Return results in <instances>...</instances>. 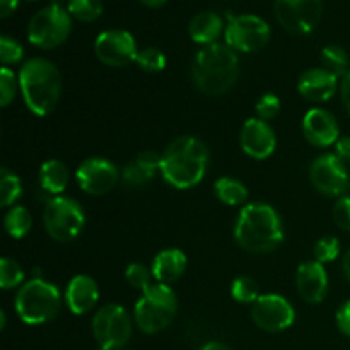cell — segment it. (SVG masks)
<instances>
[{
  "instance_id": "cell-1",
  "label": "cell",
  "mask_w": 350,
  "mask_h": 350,
  "mask_svg": "<svg viewBox=\"0 0 350 350\" xmlns=\"http://www.w3.org/2000/svg\"><path fill=\"white\" fill-rule=\"evenodd\" d=\"M208 166V150L197 137L185 135L173 140L164 150L161 161V176L178 190L195 187L205 176Z\"/></svg>"
},
{
  "instance_id": "cell-2",
  "label": "cell",
  "mask_w": 350,
  "mask_h": 350,
  "mask_svg": "<svg viewBox=\"0 0 350 350\" xmlns=\"http://www.w3.org/2000/svg\"><path fill=\"white\" fill-rule=\"evenodd\" d=\"M236 243L250 253H270L284 241L279 214L267 204H248L241 208L234 226Z\"/></svg>"
},
{
  "instance_id": "cell-3",
  "label": "cell",
  "mask_w": 350,
  "mask_h": 350,
  "mask_svg": "<svg viewBox=\"0 0 350 350\" xmlns=\"http://www.w3.org/2000/svg\"><path fill=\"white\" fill-rule=\"evenodd\" d=\"M239 75V60L231 46L212 43L202 48L193 60L191 77L207 96H222L231 91Z\"/></svg>"
},
{
  "instance_id": "cell-4",
  "label": "cell",
  "mask_w": 350,
  "mask_h": 350,
  "mask_svg": "<svg viewBox=\"0 0 350 350\" xmlns=\"http://www.w3.org/2000/svg\"><path fill=\"white\" fill-rule=\"evenodd\" d=\"M19 88L27 108L34 115L46 116L57 108L60 99V72L46 58H31L19 70Z\"/></svg>"
},
{
  "instance_id": "cell-5",
  "label": "cell",
  "mask_w": 350,
  "mask_h": 350,
  "mask_svg": "<svg viewBox=\"0 0 350 350\" xmlns=\"http://www.w3.org/2000/svg\"><path fill=\"white\" fill-rule=\"evenodd\" d=\"M178 311V299L167 284H152L133 308L135 323L144 334H159L171 325Z\"/></svg>"
},
{
  "instance_id": "cell-6",
  "label": "cell",
  "mask_w": 350,
  "mask_h": 350,
  "mask_svg": "<svg viewBox=\"0 0 350 350\" xmlns=\"http://www.w3.org/2000/svg\"><path fill=\"white\" fill-rule=\"evenodd\" d=\"M62 296L57 286L43 279H33L21 287L16 297L17 317L26 325H43L60 311Z\"/></svg>"
},
{
  "instance_id": "cell-7",
  "label": "cell",
  "mask_w": 350,
  "mask_h": 350,
  "mask_svg": "<svg viewBox=\"0 0 350 350\" xmlns=\"http://www.w3.org/2000/svg\"><path fill=\"white\" fill-rule=\"evenodd\" d=\"M70 12L60 5L51 3L38 10L27 26V38L31 44L41 50H51L64 43L72 29Z\"/></svg>"
},
{
  "instance_id": "cell-8",
  "label": "cell",
  "mask_w": 350,
  "mask_h": 350,
  "mask_svg": "<svg viewBox=\"0 0 350 350\" xmlns=\"http://www.w3.org/2000/svg\"><path fill=\"white\" fill-rule=\"evenodd\" d=\"M43 221L44 229L55 241L67 243L81 234L85 224V215L74 198L53 197L44 207Z\"/></svg>"
},
{
  "instance_id": "cell-9",
  "label": "cell",
  "mask_w": 350,
  "mask_h": 350,
  "mask_svg": "<svg viewBox=\"0 0 350 350\" xmlns=\"http://www.w3.org/2000/svg\"><path fill=\"white\" fill-rule=\"evenodd\" d=\"M92 335L99 347L120 350L132 337V320L120 304H106L92 318Z\"/></svg>"
},
{
  "instance_id": "cell-10",
  "label": "cell",
  "mask_w": 350,
  "mask_h": 350,
  "mask_svg": "<svg viewBox=\"0 0 350 350\" xmlns=\"http://www.w3.org/2000/svg\"><path fill=\"white\" fill-rule=\"evenodd\" d=\"M224 36L226 44L234 51L253 53L262 50L269 43L270 26L265 19L255 14L229 16Z\"/></svg>"
},
{
  "instance_id": "cell-11",
  "label": "cell",
  "mask_w": 350,
  "mask_h": 350,
  "mask_svg": "<svg viewBox=\"0 0 350 350\" xmlns=\"http://www.w3.org/2000/svg\"><path fill=\"white\" fill-rule=\"evenodd\" d=\"M310 178L314 188L327 197H345L350 191L349 167L335 154L317 157L310 167Z\"/></svg>"
},
{
  "instance_id": "cell-12",
  "label": "cell",
  "mask_w": 350,
  "mask_h": 350,
  "mask_svg": "<svg viewBox=\"0 0 350 350\" xmlns=\"http://www.w3.org/2000/svg\"><path fill=\"white\" fill-rule=\"evenodd\" d=\"M323 10L321 0H275L277 21L291 34L304 36L318 26Z\"/></svg>"
},
{
  "instance_id": "cell-13",
  "label": "cell",
  "mask_w": 350,
  "mask_h": 350,
  "mask_svg": "<svg viewBox=\"0 0 350 350\" xmlns=\"http://www.w3.org/2000/svg\"><path fill=\"white\" fill-rule=\"evenodd\" d=\"M252 318L260 330L279 334L293 327L296 311L286 297L279 294H263L253 303Z\"/></svg>"
},
{
  "instance_id": "cell-14",
  "label": "cell",
  "mask_w": 350,
  "mask_h": 350,
  "mask_svg": "<svg viewBox=\"0 0 350 350\" xmlns=\"http://www.w3.org/2000/svg\"><path fill=\"white\" fill-rule=\"evenodd\" d=\"M96 57L109 67H126L135 62L137 43L135 38L125 29L103 31L94 41Z\"/></svg>"
},
{
  "instance_id": "cell-15",
  "label": "cell",
  "mask_w": 350,
  "mask_h": 350,
  "mask_svg": "<svg viewBox=\"0 0 350 350\" xmlns=\"http://www.w3.org/2000/svg\"><path fill=\"white\" fill-rule=\"evenodd\" d=\"M75 178H77L79 187L85 193L105 195L118 183L120 173L111 161L103 159V157H91L77 167Z\"/></svg>"
},
{
  "instance_id": "cell-16",
  "label": "cell",
  "mask_w": 350,
  "mask_h": 350,
  "mask_svg": "<svg viewBox=\"0 0 350 350\" xmlns=\"http://www.w3.org/2000/svg\"><path fill=\"white\" fill-rule=\"evenodd\" d=\"M243 152L253 159H267L273 154L277 147V137L272 126L265 120L256 118L246 120L239 133Z\"/></svg>"
},
{
  "instance_id": "cell-17",
  "label": "cell",
  "mask_w": 350,
  "mask_h": 350,
  "mask_svg": "<svg viewBox=\"0 0 350 350\" xmlns=\"http://www.w3.org/2000/svg\"><path fill=\"white\" fill-rule=\"evenodd\" d=\"M303 133L308 142L314 147H328L337 144L340 139L337 118L321 108H313L304 115Z\"/></svg>"
},
{
  "instance_id": "cell-18",
  "label": "cell",
  "mask_w": 350,
  "mask_h": 350,
  "mask_svg": "<svg viewBox=\"0 0 350 350\" xmlns=\"http://www.w3.org/2000/svg\"><path fill=\"white\" fill-rule=\"evenodd\" d=\"M297 293L306 303L318 304L328 293V275L323 263L306 262L299 265L296 273Z\"/></svg>"
},
{
  "instance_id": "cell-19",
  "label": "cell",
  "mask_w": 350,
  "mask_h": 350,
  "mask_svg": "<svg viewBox=\"0 0 350 350\" xmlns=\"http://www.w3.org/2000/svg\"><path fill=\"white\" fill-rule=\"evenodd\" d=\"M338 89V77L321 68H310L297 82V91L304 99L313 103H325L334 98Z\"/></svg>"
},
{
  "instance_id": "cell-20",
  "label": "cell",
  "mask_w": 350,
  "mask_h": 350,
  "mask_svg": "<svg viewBox=\"0 0 350 350\" xmlns=\"http://www.w3.org/2000/svg\"><path fill=\"white\" fill-rule=\"evenodd\" d=\"M68 310L74 314H85L99 301V287L96 280L89 275H75L68 282L65 293Z\"/></svg>"
},
{
  "instance_id": "cell-21",
  "label": "cell",
  "mask_w": 350,
  "mask_h": 350,
  "mask_svg": "<svg viewBox=\"0 0 350 350\" xmlns=\"http://www.w3.org/2000/svg\"><path fill=\"white\" fill-rule=\"evenodd\" d=\"M187 256L181 250L170 248L157 253L152 262V275L159 284H173L187 270Z\"/></svg>"
},
{
  "instance_id": "cell-22",
  "label": "cell",
  "mask_w": 350,
  "mask_h": 350,
  "mask_svg": "<svg viewBox=\"0 0 350 350\" xmlns=\"http://www.w3.org/2000/svg\"><path fill=\"white\" fill-rule=\"evenodd\" d=\"M222 27H224L222 17L219 14L212 12V10H205V12L197 14L191 19L188 31H190V36L195 43L207 46V44L217 43L215 40L221 36Z\"/></svg>"
},
{
  "instance_id": "cell-23",
  "label": "cell",
  "mask_w": 350,
  "mask_h": 350,
  "mask_svg": "<svg viewBox=\"0 0 350 350\" xmlns=\"http://www.w3.org/2000/svg\"><path fill=\"white\" fill-rule=\"evenodd\" d=\"M40 183L44 191L58 197L68 185V167L58 159L46 161L40 167Z\"/></svg>"
},
{
  "instance_id": "cell-24",
  "label": "cell",
  "mask_w": 350,
  "mask_h": 350,
  "mask_svg": "<svg viewBox=\"0 0 350 350\" xmlns=\"http://www.w3.org/2000/svg\"><path fill=\"white\" fill-rule=\"evenodd\" d=\"M214 191L217 195L219 200L226 205H241L245 204L248 198V190L241 181L234 180V178H221L214 183Z\"/></svg>"
},
{
  "instance_id": "cell-25",
  "label": "cell",
  "mask_w": 350,
  "mask_h": 350,
  "mask_svg": "<svg viewBox=\"0 0 350 350\" xmlns=\"http://www.w3.org/2000/svg\"><path fill=\"white\" fill-rule=\"evenodd\" d=\"M5 231L10 238L21 239L31 231V224H33V219H31L29 211L23 205H16V207L10 208L5 215Z\"/></svg>"
},
{
  "instance_id": "cell-26",
  "label": "cell",
  "mask_w": 350,
  "mask_h": 350,
  "mask_svg": "<svg viewBox=\"0 0 350 350\" xmlns=\"http://www.w3.org/2000/svg\"><path fill=\"white\" fill-rule=\"evenodd\" d=\"M321 64H323L325 70L334 74L335 77H344L350 70L347 51L342 46H337V44H330V46L323 48V51H321Z\"/></svg>"
},
{
  "instance_id": "cell-27",
  "label": "cell",
  "mask_w": 350,
  "mask_h": 350,
  "mask_svg": "<svg viewBox=\"0 0 350 350\" xmlns=\"http://www.w3.org/2000/svg\"><path fill=\"white\" fill-rule=\"evenodd\" d=\"M23 193V185L17 174L10 173L7 167L0 170V202L2 207H10Z\"/></svg>"
},
{
  "instance_id": "cell-28",
  "label": "cell",
  "mask_w": 350,
  "mask_h": 350,
  "mask_svg": "<svg viewBox=\"0 0 350 350\" xmlns=\"http://www.w3.org/2000/svg\"><path fill=\"white\" fill-rule=\"evenodd\" d=\"M68 12L82 23H92L103 14L101 0H68Z\"/></svg>"
},
{
  "instance_id": "cell-29",
  "label": "cell",
  "mask_w": 350,
  "mask_h": 350,
  "mask_svg": "<svg viewBox=\"0 0 350 350\" xmlns=\"http://www.w3.org/2000/svg\"><path fill=\"white\" fill-rule=\"evenodd\" d=\"M231 294L238 303L253 304L260 297L258 284L252 277H238L231 286Z\"/></svg>"
},
{
  "instance_id": "cell-30",
  "label": "cell",
  "mask_w": 350,
  "mask_h": 350,
  "mask_svg": "<svg viewBox=\"0 0 350 350\" xmlns=\"http://www.w3.org/2000/svg\"><path fill=\"white\" fill-rule=\"evenodd\" d=\"M24 280V270L12 258L0 260V287L5 291L16 289Z\"/></svg>"
},
{
  "instance_id": "cell-31",
  "label": "cell",
  "mask_w": 350,
  "mask_h": 350,
  "mask_svg": "<svg viewBox=\"0 0 350 350\" xmlns=\"http://www.w3.org/2000/svg\"><path fill=\"white\" fill-rule=\"evenodd\" d=\"M135 62L144 72H149V74H157V72L164 70V67H166V57L157 48H144V50H139Z\"/></svg>"
},
{
  "instance_id": "cell-32",
  "label": "cell",
  "mask_w": 350,
  "mask_h": 350,
  "mask_svg": "<svg viewBox=\"0 0 350 350\" xmlns=\"http://www.w3.org/2000/svg\"><path fill=\"white\" fill-rule=\"evenodd\" d=\"M152 277V270H149L146 265H142V263H132V265L126 267L125 279L133 289H139L144 293L147 287L152 286V282H150Z\"/></svg>"
},
{
  "instance_id": "cell-33",
  "label": "cell",
  "mask_w": 350,
  "mask_h": 350,
  "mask_svg": "<svg viewBox=\"0 0 350 350\" xmlns=\"http://www.w3.org/2000/svg\"><path fill=\"white\" fill-rule=\"evenodd\" d=\"M17 84H19V77H16L9 67H2L0 70V105L5 108L14 101L17 92Z\"/></svg>"
},
{
  "instance_id": "cell-34",
  "label": "cell",
  "mask_w": 350,
  "mask_h": 350,
  "mask_svg": "<svg viewBox=\"0 0 350 350\" xmlns=\"http://www.w3.org/2000/svg\"><path fill=\"white\" fill-rule=\"evenodd\" d=\"M338 255H340V243L335 236H325L314 246V256L320 263L335 262Z\"/></svg>"
},
{
  "instance_id": "cell-35",
  "label": "cell",
  "mask_w": 350,
  "mask_h": 350,
  "mask_svg": "<svg viewBox=\"0 0 350 350\" xmlns=\"http://www.w3.org/2000/svg\"><path fill=\"white\" fill-rule=\"evenodd\" d=\"M24 57V50L14 38L2 34L0 36V60L3 65L17 64Z\"/></svg>"
},
{
  "instance_id": "cell-36",
  "label": "cell",
  "mask_w": 350,
  "mask_h": 350,
  "mask_svg": "<svg viewBox=\"0 0 350 350\" xmlns=\"http://www.w3.org/2000/svg\"><path fill=\"white\" fill-rule=\"evenodd\" d=\"M122 178L129 187H144V185L149 183V181L152 180L154 174H150L149 171L144 170L137 161H132V163H129L125 166Z\"/></svg>"
},
{
  "instance_id": "cell-37",
  "label": "cell",
  "mask_w": 350,
  "mask_h": 350,
  "mask_svg": "<svg viewBox=\"0 0 350 350\" xmlns=\"http://www.w3.org/2000/svg\"><path fill=\"white\" fill-rule=\"evenodd\" d=\"M279 111L280 99L277 98L275 94H272V92H267V94H263L262 98L256 101V115H258L260 120L269 122V120L275 118V116L279 115Z\"/></svg>"
},
{
  "instance_id": "cell-38",
  "label": "cell",
  "mask_w": 350,
  "mask_h": 350,
  "mask_svg": "<svg viewBox=\"0 0 350 350\" xmlns=\"http://www.w3.org/2000/svg\"><path fill=\"white\" fill-rule=\"evenodd\" d=\"M334 221L342 231H350V197H340L334 207Z\"/></svg>"
},
{
  "instance_id": "cell-39",
  "label": "cell",
  "mask_w": 350,
  "mask_h": 350,
  "mask_svg": "<svg viewBox=\"0 0 350 350\" xmlns=\"http://www.w3.org/2000/svg\"><path fill=\"white\" fill-rule=\"evenodd\" d=\"M137 163L144 167L146 171H149L150 174L156 176L157 171H161V161H163V156H159L157 152L154 150H144L137 156Z\"/></svg>"
},
{
  "instance_id": "cell-40",
  "label": "cell",
  "mask_w": 350,
  "mask_h": 350,
  "mask_svg": "<svg viewBox=\"0 0 350 350\" xmlns=\"http://www.w3.org/2000/svg\"><path fill=\"white\" fill-rule=\"evenodd\" d=\"M337 327L345 337L350 338V299L345 301L337 311Z\"/></svg>"
},
{
  "instance_id": "cell-41",
  "label": "cell",
  "mask_w": 350,
  "mask_h": 350,
  "mask_svg": "<svg viewBox=\"0 0 350 350\" xmlns=\"http://www.w3.org/2000/svg\"><path fill=\"white\" fill-rule=\"evenodd\" d=\"M335 156L349 166L350 164V137H340L335 144Z\"/></svg>"
},
{
  "instance_id": "cell-42",
  "label": "cell",
  "mask_w": 350,
  "mask_h": 350,
  "mask_svg": "<svg viewBox=\"0 0 350 350\" xmlns=\"http://www.w3.org/2000/svg\"><path fill=\"white\" fill-rule=\"evenodd\" d=\"M340 96H342V103H344L345 106V111H347L350 116V70L344 75V77H342Z\"/></svg>"
},
{
  "instance_id": "cell-43",
  "label": "cell",
  "mask_w": 350,
  "mask_h": 350,
  "mask_svg": "<svg viewBox=\"0 0 350 350\" xmlns=\"http://www.w3.org/2000/svg\"><path fill=\"white\" fill-rule=\"evenodd\" d=\"M17 2L19 0H0V17H9L17 9Z\"/></svg>"
},
{
  "instance_id": "cell-44",
  "label": "cell",
  "mask_w": 350,
  "mask_h": 350,
  "mask_svg": "<svg viewBox=\"0 0 350 350\" xmlns=\"http://www.w3.org/2000/svg\"><path fill=\"white\" fill-rule=\"evenodd\" d=\"M200 350H232V349L229 347V345L221 344V342H208V344H205Z\"/></svg>"
},
{
  "instance_id": "cell-45",
  "label": "cell",
  "mask_w": 350,
  "mask_h": 350,
  "mask_svg": "<svg viewBox=\"0 0 350 350\" xmlns=\"http://www.w3.org/2000/svg\"><path fill=\"white\" fill-rule=\"evenodd\" d=\"M342 270H344L345 279L350 282V248H349V252L344 255V260H342Z\"/></svg>"
},
{
  "instance_id": "cell-46",
  "label": "cell",
  "mask_w": 350,
  "mask_h": 350,
  "mask_svg": "<svg viewBox=\"0 0 350 350\" xmlns=\"http://www.w3.org/2000/svg\"><path fill=\"white\" fill-rule=\"evenodd\" d=\"M140 2H142L144 5L154 7V9H156V7L164 5V3H166V0H140Z\"/></svg>"
},
{
  "instance_id": "cell-47",
  "label": "cell",
  "mask_w": 350,
  "mask_h": 350,
  "mask_svg": "<svg viewBox=\"0 0 350 350\" xmlns=\"http://www.w3.org/2000/svg\"><path fill=\"white\" fill-rule=\"evenodd\" d=\"M5 323H7V318H5V311H0V328H5Z\"/></svg>"
},
{
  "instance_id": "cell-48",
  "label": "cell",
  "mask_w": 350,
  "mask_h": 350,
  "mask_svg": "<svg viewBox=\"0 0 350 350\" xmlns=\"http://www.w3.org/2000/svg\"><path fill=\"white\" fill-rule=\"evenodd\" d=\"M98 350H106V349H103V347H99V349H98Z\"/></svg>"
}]
</instances>
